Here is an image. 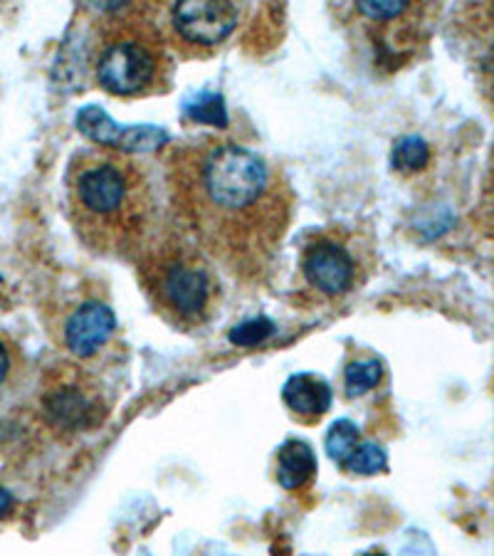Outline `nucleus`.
Returning <instances> with one entry per match:
<instances>
[{
  "label": "nucleus",
  "instance_id": "nucleus-6",
  "mask_svg": "<svg viewBox=\"0 0 494 556\" xmlns=\"http://www.w3.org/2000/svg\"><path fill=\"white\" fill-rule=\"evenodd\" d=\"M40 410L45 420L60 433H85L104 424L110 406L92 376L83 369L62 366L45 381Z\"/></svg>",
  "mask_w": 494,
  "mask_h": 556
},
{
  "label": "nucleus",
  "instance_id": "nucleus-5",
  "mask_svg": "<svg viewBox=\"0 0 494 556\" xmlns=\"http://www.w3.org/2000/svg\"><path fill=\"white\" fill-rule=\"evenodd\" d=\"M379 265L373 232L356 226H327L302 238L296 255V298L307 307H329L352 300Z\"/></svg>",
  "mask_w": 494,
  "mask_h": 556
},
{
  "label": "nucleus",
  "instance_id": "nucleus-17",
  "mask_svg": "<svg viewBox=\"0 0 494 556\" xmlns=\"http://www.w3.org/2000/svg\"><path fill=\"white\" fill-rule=\"evenodd\" d=\"M275 325L267 317H253L240 321L238 327L230 329V342L236 346H257L263 344L265 339L275 334Z\"/></svg>",
  "mask_w": 494,
  "mask_h": 556
},
{
  "label": "nucleus",
  "instance_id": "nucleus-2",
  "mask_svg": "<svg viewBox=\"0 0 494 556\" xmlns=\"http://www.w3.org/2000/svg\"><path fill=\"white\" fill-rule=\"evenodd\" d=\"M65 211L79 243L102 257L134 260L159 232L151 172L114 149L89 147L69 156Z\"/></svg>",
  "mask_w": 494,
  "mask_h": 556
},
{
  "label": "nucleus",
  "instance_id": "nucleus-18",
  "mask_svg": "<svg viewBox=\"0 0 494 556\" xmlns=\"http://www.w3.org/2000/svg\"><path fill=\"white\" fill-rule=\"evenodd\" d=\"M11 371H13V349L5 339H0V386L8 381Z\"/></svg>",
  "mask_w": 494,
  "mask_h": 556
},
{
  "label": "nucleus",
  "instance_id": "nucleus-19",
  "mask_svg": "<svg viewBox=\"0 0 494 556\" xmlns=\"http://www.w3.org/2000/svg\"><path fill=\"white\" fill-rule=\"evenodd\" d=\"M11 509H13V495L5 488H0V519L11 515Z\"/></svg>",
  "mask_w": 494,
  "mask_h": 556
},
{
  "label": "nucleus",
  "instance_id": "nucleus-11",
  "mask_svg": "<svg viewBox=\"0 0 494 556\" xmlns=\"http://www.w3.org/2000/svg\"><path fill=\"white\" fill-rule=\"evenodd\" d=\"M317 472L319 465L312 445L296 441V438H290L280 445V451H277V482L287 492H302L312 488Z\"/></svg>",
  "mask_w": 494,
  "mask_h": 556
},
{
  "label": "nucleus",
  "instance_id": "nucleus-15",
  "mask_svg": "<svg viewBox=\"0 0 494 556\" xmlns=\"http://www.w3.org/2000/svg\"><path fill=\"white\" fill-rule=\"evenodd\" d=\"M385 468H389V455H385L383 447L364 441L341 470L352 475H379L385 472Z\"/></svg>",
  "mask_w": 494,
  "mask_h": 556
},
{
  "label": "nucleus",
  "instance_id": "nucleus-16",
  "mask_svg": "<svg viewBox=\"0 0 494 556\" xmlns=\"http://www.w3.org/2000/svg\"><path fill=\"white\" fill-rule=\"evenodd\" d=\"M183 112H186L188 119H193V122L215 124V127H226V124H228L226 104H223L220 94H201L198 100L188 102L183 106Z\"/></svg>",
  "mask_w": 494,
  "mask_h": 556
},
{
  "label": "nucleus",
  "instance_id": "nucleus-20",
  "mask_svg": "<svg viewBox=\"0 0 494 556\" xmlns=\"http://www.w3.org/2000/svg\"><path fill=\"white\" fill-rule=\"evenodd\" d=\"M364 556H385L383 552H368V554H364Z\"/></svg>",
  "mask_w": 494,
  "mask_h": 556
},
{
  "label": "nucleus",
  "instance_id": "nucleus-10",
  "mask_svg": "<svg viewBox=\"0 0 494 556\" xmlns=\"http://www.w3.org/2000/svg\"><path fill=\"white\" fill-rule=\"evenodd\" d=\"M331 386L317 374H294L282 386V401L304 424H314L331 408Z\"/></svg>",
  "mask_w": 494,
  "mask_h": 556
},
{
  "label": "nucleus",
  "instance_id": "nucleus-14",
  "mask_svg": "<svg viewBox=\"0 0 494 556\" xmlns=\"http://www.w3.org/2000/svg\"><path fill=\"white\" fill-rule=\"evenodd\" d=\"M383 379L381 358H366V362H349L344 369V393L349 401L362 399L371 393Z\"/></svg>",
  "mask_w": 494,
  "mask_h": 556
},
{
  "label": "nucleus",
  "instance_id": "nucleus-1",
  "mask_svg": "<svg viewBox=\"0 0 494 556\" xmlns=\"http://www.w3.org/2000/svg\"><path fill=\"white\" fill-rule=\"evenodd\" d=\"M164 178L178 230L236 280H265L296 208L284 168L240 141L201 137L168 143Z\"/></svg>",
  "mask_w": 494,
  "mask_h": 556
},
{
  "label": "nucleus",
  "instance_id": "nucleus-3",
  "mask_svg": "<svg viewBox=\"0 0 494 556\" xmlns=\"http://www.w3.org/2000/svg\"><path fill=\"white\" fill-rule=\"evenodd\" d=\"M137 280L161 319L178 331L208 327L223 302L218 270L178 228L159 230L134 257Z\"/></svg>",
  "mask_w": 494,
  "mask_h": 556
},
{
  "label": "nucleus",
  "instance_id": "nucleus-4",
  "mask_svg": "<svg viewBox=\"0 0 494 556\" xmlns=\"http://www.w3.org/2000/svg\"><path fill=\"white\" fill-rule=\"evenodd\" d=\"M112 13L94 45V77L104 92L124 100L166 92L174 77V60L151 5H110Z\"/></svg>",
  "mask_w": 494,
  "mask_h": 556
},
{
  "label": "nucleus",
  "instance_id": "nucleus-12",
  "mask_svg": "<svg viewBox=\"0 0 494 556\" xmlns=\"http://www.w3.org/2000/svg\"><path fill=\"white\" fill-rule=\"evenodd\" d=\"M430 164V147L423 137L408 134V137L395 139L391 149V166L398 174H418Z\"/></svg>",
  "mask_w": 494,
  "mask_h": 556
},
{
  "label": "nucleus",
  "instance_id": "nucleus-9",
  "mask_svg": "<svg viewBox=\"0 0 494 556\" xmlns=\"http://www.w3.org/2000/svg\"><path fill=\"white\" fill-rule=\"evenodd\" d=\"M77 129L83 137L94 141L97 147L122 151V154H143V151H156L168 147V134L159 127H119L102 106L87 104L77 112Z\"/></svg>",
  "mask_w": 494,
  "mask_h": 556
},
{
  "label": "nucleus",
  "instance_id": "nucleus-7",
  "mask_svg": "<svg viewBox=\"0 0 494 556\" xmlns=\"http://www.w3.org/2000/svg\"><path fill=\"white\" fill-rule=\"evenodd\" d=\"M240 23V8L236 3H174L168 8V38L183 55H208L220 48Z\"/></svg>",
  "mask_w": 494,
  "mask_h": 556
},
{
  "label": "nucleus",
  "instance_id": "nucleus-8",
  "mask_svg": "<svg viewBox=\"0 0 494 556\" xmlns=\"http://www.w3.org/2000/svg\"><path fill=\"white\" fill-rule=\"evenodd\" d=\"M116 314L104 300H83L62 314L58 342L75 362H97L116 339Z\"/></svg>",
  "mask_w": 494,
  "mask_h": 556
},
{
  "label": "nucleus",
  "instance_id": "nucleus-13",
  "mask_svg": "<svg viewBox=\"0 0 494 556\" xmlns=\"http://www.w3.org/2000/svg\"><path fill=\"white\" fill-rule=\"evenodd\" d=\"M362 430L354 424V420L349 418H339L331 424V428L327 430V438H325V447H327V455L334 460L339 468H344L349 463V457L356 453V447L362 445Z\"/></svg>",
  "mask_w": 494,
  "mask_h": 556
}]
</instances>
